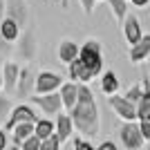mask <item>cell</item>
I'll use <instances>...</instances> for the list:
<instances>
[{"label":"cell","instance_id":"obj_35","mask_svg":"<svg viewBox=\"0 0 150 150\" xmlns=\"http://www.w3.org/2000/svg\"><path fill=\"white\" fill-rule=\"evenodd\" d=\"M0 92H2V63H0Z\"/></svg>","mask_w":150,"mask_h":150},{"label":"cell","instance_id":"obj_19","mask_svg":"<svg viewBox=\"0 0 150 150\" xmlns=\"http://www.w3.org/2000/svg\"><path fill=\"white\" fill-rule=\"evenodd\" d=\"M119 88H121V83H119V76L114 74V72H103L101 74V92L108 94V96H114V94H119Z\"/></svg>","mask_w":150,"mask_h":150},{"label":"cell","instance_id":"obj_27","mask_svg":"<svg viewBox=\"0 0 150 150\" xmlns=\"http://www.w3.org/2000/svg\"><path fill=\"white\" fill-rule=\"evenodd\" d=\"M20 150H40V139L36 134H31L29 139H25L23 144H20Z\"/></svg>","mask_w":150,"mask_h":150},{"label":"cell","instance_id":"obj_29","mask_svg":"<svg viewBox=\"0 0 150 150\" xmlns=\"http://www.w3.org/2000/svg\"><path fill=\"white\" fill-rule=\"evenodd\" d=\"M79 2H81V9H83V11L88 13V16H92L94 5H96V0H79Z\"/></svg>","mask_w":150,"mask_h":150},{"label":"cell","instance_id":"obj_1","mask_svg":"<svg viewBox=\"0 0 150 150\" xmlns=\"http://www.w3.org/2000/svg\"><path fill=\"white\" fill-rule=\"evenodd\" d=\"M72 123L74 130H79V134L85 139H92L101 132V114H99V105L94 101V94L90 90V85L79 83V101L72 108Z\"/></svg>","mask_w":150,"mask_h":150},{"label":"cell","instance_id":"obj_12","mask_svg":"<svg viewBox=\"0 0 150 150\" xmlns=\"http://www.w3.org/2000/svg\"><path fill=\"white\" fill-rule=\"evenodd\" d=\"M61 94V101H63V108H65V112H72V108L76 105V101H79V83H72V81H65L58 90Z\"/></svg>","mask_w":150,"mask_h":150},{"label":"cell","instance_id":"obj_22","mask_svg":"<svg viewBox=\"0 0 150 150\" xmlns=\"http://www.w3.org/2000/svg\"><path fill=\"white\" fill-rule=\"evenodd\" d=\"M34 34H31V29H25V34H23V40H20V56L23 58H34V54H36V47H34Z\"/></svg>","mask_w":150,"mask_h":150},{"label":"cell","instance_id":"obj_26","mask_svg":"<svg viewBox=\"0 0 150 150\" xmlns=\"http://www.w3.org/2000/svg\"><path fill=\"white\" fill-rule=\"evenodd\" d=\"M61 146H63V141L56 137V134H52V137H47V139L40 141V150H61Z\"/></svg>","mask_w":150,"mask_h":150},{"label":"cell","instance_id":"obj_25","mask_svg":"<svg viewBox=\"0 0 150 150\" xmlns=\"http://www.w3.org/2000/svg\"><path fill=\"white\" fill-rule=\"evenodd\" d=\"M123 96H125L128 101H130V103H134V105H137V103H139V99L144 96V83H134V85H132V88L128 90V92H125Z\"/></svg>","mask_w":150,"mask_h":150},{"label":"cell","instance_id":"obj_17","mask_svg":"<svg viewBox=\"0 0 150 150\" xmlns=\"http://www.w3.org/2000/svg\"><path fill=\"white\" fill-rule=\"evenodd\" d=\"M144 96L137 103V121H148L150 123V81L144 76Z\"/></svg>","mask_w":150,"mask_h":150},{"label":"cell","instance_id":"obj_13","mask_svg":"<svg viewBox=\"0 0 150 150\" xmlns=\"http://www.w3.org/2000/svg\"><path fill=\"white\" fill-rule=\"evenodd\" d=\"M128 58H130V63H134V65H139V63H144L146 58H150V34H144V38H141L137 45H132L130 52H128Z\"/></svg>","mask_w":150,"mask_h":150},{"label":"cell","instance_id":"obj_32","mask_svg":"<svg viewBox=\"0 0 150 150\" xmlns=\"http://www.w3.org/2000/svg\"><path fill=\"white\" fill-rule=\"evenodd\" d=\"M96 150H119L114 141H103L101 146H96Z\"/></svg>","mask_w":150,"mask_h":150},{"label":"cell","instance_id":"obj_16","mask_svg":"<svg viewBox=\"0 0 150 150\" xmlns=\"http://www.w3.org/2000/svg\"><path fill=\"white\" fill-rule=\"evenodd\" d=\"M81 54V45H76L74 40H61L58 43V61L69 65V63H74Z\"/></svg>","mask_w":150,"mask_h":150},{"label":"cell","instance_id":"obj_36","mask_svg":"<svg viewBox=\"0 0 150 150\" xmlns=\"http://www.w3.org/2000/svg\"><path fill=\"white\" fill-rule=\"evenodd\" d=\"M61 5H63V9H67V7H69V0H61Z\"/></svg>","mask_w":150,"mask_h":150},{"label":"cell","instance_id":"obj_33","mask_svg":"<svg viewBox=\"0 0 150 150\" xmlns=\"http://www.w3.org/2000/svg\"><path fill=\"white\" fill-rule=\"evenodd\" d=\"M7 18V0H0V23Z\"/></svg>","mask_w":150,"mask_h":150},{"label":"cell","instance_id":"obj_4","mask_svg":"<svg viewBox=\"0 0 150 150\" xmlns=\"http://www.w3.org/2000/svg\"><path fill=\"white\" fill-rule=\"evenodd\" d=\"M119 141L125 150H144L146 139L141 137L137 121H123V125L119 128Z\"/></svg>","mask_w":150,"mask_h":150},{"label":"cell","instance_id":"obj_18","mask_svg":"<svg viewBox=\"0 0 150 150\" xmlns=\"http://www.w3.org/2000/svg\"><path fill=\"white\" fill-rule=\"evenodd\" d=\"M20 34H23V29L18 27V23L11 18H5L2 23H0V38L5 40V43H16L20 38Z\"/></svg>","mask_w":150,"mask_h":150},{"label":"cell","instance_id":"obj_7","mask_svg":"<svg viewBox=\"0 0 150 150\" xmlns=\"http://www.w3.org/2000/svg\"><path fill=\"white\" fill-rule=\"evenodd\" d=\"M36 76L38 72H34L31 67H23L18 76V85H16V96L18 99H29L36 92Z\"/></svg>","mask_w":150,"mask_h":150},{"label":"cell","instance_id":"obj_34","mask_svg":"<svg viewBox=\"0 0 150 150\" xmlns=\"http://www.w3.org/2000/svg\"><path fill=\"white\" fill-rule=\"evenodd\" d=\"M134 7H139V9H144V7H148L150 5V0H130Z\"/></svg>","mask_w":150,"mask_h":150},{"label":"cell","instance_id":"obj_9","mask_svg":"<svg viewBox=\"0 0 150 150\" xmlns=\"http://www.w3.org/2000/svg\"><path fill=\"white\" fill-rule=\"evenodd\" d=\"M20 65L16 61H5L2 63V92L16 94V85H18V76H20Z\"/></svg>","mask_w":150,"mask_h":150},{"label":"cell","instance_id":"obj_23","mask_svg":"<svg viewBox=\"0 0 150 150\" xmlns=\"http://www.w3.org/2000/svg\"><path fill=\"white\" fill-rule=\"evenodd\" d=\"M108 5L112 9V16L117 18V23H123L128 16V0H108Z\"/></svg>","mask_w":150,"mask_h":150},{"label":"cell","instance_id":"obj_14","mask_svg":"<svg viewBox=\"0 0 150 150\" xmlns=\"http://www.w3.org/2000/svg\"><path fill=\"white\" fill-rule=\"evenodd\" d=\"M67 74H69V81H72V83H85V85L94 79V74L81 63V58H76L74 63H69V65H67Z\"/></svg>","mask_w":150,"mask_h":150},{"label":"cell","instance_id":"obj_37","mask_svg":"<svg viewBox=\"0 0 150 150\" xmlns=\"http://www.w3.org/2000/svg\"><path fill=\"white\" fill-rule=\"evenodd\" d=\"M96 2H103V0H96Z\"/></svg>","mask_w":150,"mask_h":150},{"label":"cell","instance_id":"obj_15","mask_svg":"<svg viewBox=\"0 0 150 150\" xmlns=\"http://www.w3.org/2000/svg\"><path fill=\"white\" fill-rule=\"evenodd\" d=\"M54 123H56V134L58 139H61L63 144L67 141V139H72V134H74V123H72V117H69V112H61L54 119Z\"/></svg>","mask_w":150,"mask_h":150},{"label":"cell","instance_id":"obj_8","mask_svg":"<svg viewBox=\"0 0 150 150\" xmlns=\"http://www.w3.org/2000/svg\"><path fill=\"white\" fill-rule=\"evenodd\" d=\"M63 76L56 72H38L36 76V92L34 94H50V92H58L63 85Z\"/></svg>","mask_w":150,"mask_h":150},{"label":"cell","instance_id":"obj_28","mask_svg":"<svg viewBox=\"0 0 150 150\" xmlns=\"http://www.w3.org/2000/svg\"><path fill=\"white\" fill-rule=\"evenodd\" d=\"M74 150H96V148L90 144V139L79 137V139H74Z\"/></svg>","mask_w":150,"mask_h":150},{"label":"cell","instance_id":"obj_30","mask_svg":"<svg viewBox=\"0 0 150 150\" xmlns=\"http://www.w3.org/2000/svg\"><path fill=\"white\" fill-rule=\"evenodd\" d=\"M139 130H141V137L146 141H150V123L148 121H139Z\"/></svg>","mask_w":150,"mask_h":150},{"label":"cell","instance_id":"obj_24","mask_svg":"<svg viewBox=\"0 0 150 150\" xmlns=\"http://www.w3.org/2000/svg\"><path fill=\"white\" fill-rule=\"evenodd\" d=\"M11 110H13V108H11V99H9L5 92H0V125L9 119Z\"/></svg>","mask_w":150,"mask_h":150},{"label":"cell","instance_id":"obj_21","mask_svg":"<svg viewBox=\"0 0 150 150\" xmlns=\"http://www.w3.org/2000/svg\"><path fill=\"white\" fill-rule=\"evenodd\" d=\"M54 132H56V123H54V119H50V117H43V119H38L36 123H34V134H36L40 141L52 137Z\"/></svg>","mask_w":150,"mask_h":150},{"label":"cell","instance_id":"obj_11","mask_svg":"<svg viewBox=\"0 0 150 150\" xmlns=\"http://www.w3.org/2000/svg\"><path fill=\"white\" fill-rule=\"evenodd\" d=\"M123 36L125 40H128V45H137L141 38H144V29H141V23H139V18L134 16V13H128L123 20Z\"/></svg>","mask_w":150,"mask_h":150},{"label":"cell","instance_id":"obj_31","mask_svg":"<svg viewBox=\"0 0 150 150\" xmlns=\"http://www.w3.org/2000/svg\"><path fill=\"white\" fill-rule=\"evenodd\" d=\"M9 146V132H5V128L0 125V150H7Z\"/></svg>","mask_w":150,"mask_h":150},{"label":"cell","instance_id":"obj_6","mask_svg":"<svg viewBox=\"0 0 150 150\" xmlns=\"http://www.w3.org/2000/svg\"><path fill=\"white\" fill-rule=\"evenodd\" d=\"M108 103H110V108L114 110V114L121 121H137V105L130 103L125 96H119V94L108 96Z\"/></svg>","mask_w":150,"mask_h":150},{"label":"cell","instance_id":"obj_2","mask_svg":"<svg viewBox=\"0 0 150 150\" xmlns=\"http://www.w3.org/2000/svg\"><path fill=\"white\" fill-rule=\"evenodd\" d=\"M79 58H81V63L94 76H101V69H103V50H101V43L96 38H88V40L81 45Z\"/></svg>","mask_w":150,"mask_h":150},{"label":"cell","instance_id":"obj_3","mask_svg":"<svg viewBox=\"0 0 150 150\" xmlns=\"http://www.w3.org/2000/svg\"><path fill=\"white\" fill-rule=\"evenodd\" d=\"M29 103L36 105L45 117H58L63 112V101H61V94L58 92H50V94H34L29 96Z\"/></svg>","mask_w":150,"mask_h":150},{"label":"cell","instance_id":"obj_20","mask_svg":"<svg viewBox=\"0 0 150 150\" xmlns=\"http://www.w3.org/2000/svg\"><path fill=\"white\" fill-rule=\"evenodd\" d=\"M11 141H13V148L20 150V144L25 141V139H29L31 134H34V123H18L16 128H13L11 132Z\"/></svg>","mask_w":150,"mask_h":150},{"label":"cell","instance_id":"obj_10","mask_svg":"<svg viewBox=\"0 0 150 150\" xmlns=\"http://www.w3.org/2000/svg\"><path fill=\"white\" fill-rule=\"evenodd\" d=\"M7 18L16 20L20 29H25L29 23V5L25 0H7Z\"/></svg>","mask_w":150,"mask_h":150},{"label":"cell","instance_id":"obj_5","mask_svg":"<svg viewBox=\"0 0 150 150\" xmlns=\"http://www.w3.org/2000/svg\"><path fill=\"white\" fill-rule=\"evenodd\" d=\"M36 121H38L36 110L31 105H27V103H18V105H13L11 114H9V119L2 123V128H5V132H11L18 123H36Z\"/></svg>","mask_w":150,"mask_h":150}]
</instances>
